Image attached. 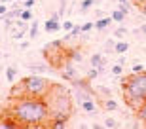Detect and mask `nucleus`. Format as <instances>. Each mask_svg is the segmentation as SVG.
<instances>
[{"instance_id":"nucleus-1","label":"nucleus","mask_w":146,"mask_h":129,"mask_svg":"<svg viewBox=\"0 0 146 129\" xmlns=\"http://www.w3.org/2000/svg\"><path fill=\"white\" fill-rule=\"evenodd\" d=\"M10 114L19 122L21 127L23 125L25 127H46V125H49V108L46 99H42V97L23 95L19 99H13Z\"/></svg>"},{"instance_id":"nucleus-2","label":"nucleus","mask_w":146,"mask_h":129,"mask_svg":"<svg viewBox=\"0 0 146 129\" xmlns=\"http://www.w3.org/2000/svg\"><path fill=\"white\" fill-rule=\"evenodd\" d=\"M44 99L49 108V122H55V120L68 122L72 114V91L68 87L61 86V84H53Z\"/></svg>"},{"instance_id":"nucleus-3","label":"nucleus","mask_w":146,"mask_h":129,"mask_svg":"<svg viewBox=\"0 0 146 129\" xmlns=\"http://www.w3.org/2000/svg\"><path fill=\"white\" fill-rule=\"evenodd\" d=\"M121 91H123L125 104L137 112L146 102V72H141V74L131 72L127 78H123Z\"/></svg>"},{"instance_id":"nucleus-4","label":"nucleus","mask_w":146,"mask_h":129,"mask_svg":"<svg viewBox=\"0 0 146 129\" xmlns=\"http://www.w3.org/2000/svg\"><path fill=\"white\" fill-rule=\"evenodd\" d=\"M21 84H23V87H25V93H27V95L42 97V99L48 95V91L51 89V86H53L49 80H46V78L40 76V74H31V76H27V78H23Z\"/></svg>"},{"instance_id":"nucleus-5","label":"nucleus","mask_w":146,"mask_h":129,"mask_svg":"<svg viewBox=\"0 0 146 129\" xmlns=\"http://www.w3.org/2000/svg\"><path fill=\"white\" fill-rule=\"evenodd\" d=\"M44 57L48 61L49 66L61 68V64L66 61V48H65V40H55V42L46 44V48L42 49Z\"/></svg>"},{"instance_id":"nucleus-6","label":"nucleus","mask_w":146,"mask_h":129,"mask_svg":"<svg viewBox=\"0 0 146 129\" xmlns=\"http://www.w3.org/2000/svg\"><path fill=\"white\" fill-rule=\"evenodd\" d=\"M59 70H61V76H63L65 80H68V82H72V80H76V78H78V72H76L74 63H72V61H68V59L61 64Z\"/></svg>"},{"instance_id":"nucleus-7","label":"nucleus","mask_w":146,"mask_h":129,"mask_svg":"<svg viewBox=\"0 0 146 129\" xmlns=\"http://www.w3.org/2000/svg\"><path fill=\"white\" fill-rule=\"evenodd\" d=\"M89 63H91V66H97L101 74H103L104 68H106V57L101 55V53H93L91 57H89Z\"/></svg>"},{"instance_id":"nucleus-8","label":"nucleus","mask_w":146,"mask_h":129,"mask_svg":"<svg viewBox=\"0 0 146 129\" xmlns=\"http://www.w3.org/2000/svg\"><path fill=\"white\" fill-rule=\"evenodd\" d=\"M0 127H21V125L11 114H4V116H0Z\"/></svg>"},{"instance_id":"nucleus-9","label":"nucleus","mask_w":146,"mask_h":129,"mask_svg":"<svg viewBox=\"0 0 146 129\" xmlns=\"http://www.w3.org/2000/svg\"><path fill=\"white\" fill-rule=\"evenodd\" d=\"M112 23V17H97V21H95V29L99 32H103L108 29V25Z\"/></svg>"},{"instance_id":"nucleus-10","label":"nucleus","mask_w":146,"mask_h":129,"mask_svg":"<svg viewBox=\"0 0 146 129\" xmlns=\"http://www.w3.org/2000/svg\"><path fill=\"white\" fill-rule=\"evenodd\" d=\"M80 106L86 110V112L93 114V112H97V102H95V99H87V101H82L80 102Z\"/></svg>"},{"instance_id":"nucleus-11","label":"nucleus","mask_w":146,"mask_h":129,"mask_svg":"<svg viewBox=\"0 0 146 129\" xmlns=\"http://www.w3.org/2000/svg\"><path fill=\"white\" fill-rule=\"evenodd\" d=\"M61 29V23L57 21V19H51L49 17L48 21H46V25H44V31L46 32H55V31H59Z\"/></svg>"},{"instance_id":"nucleus-12","label":"nucleus","mask_w":146,"mask_h":129,"mask_svg":"<svg viewBox=\"0 0 146 129\" xmlns=\"http://www.w3.org/2000/svg\"><path fill=\"white\" fill-rule=\"evenodd\" d=\"M127 51H129V42H123V40L116 42V46H114V53L116 55H123Z\"/></svg>"},{"instance_id":"nucleus-13","label":"nucleus","mask_w":146,"mask_h":129,"mask_svg":"<svg viewBox=\"0 0 146 129\" xmlns=\"http://www.w3.org/2000/svg\"><path fill=\"white\" fill-rule=\"evenodd\" d=\"M66 59L72 61V63H80V61H82L80 49H66Z\"/></svg>"},{"instance_id":"nucleus-14","label":"nucleus","mask_w":146,"mask_h":129,"mask_svg":"<svg viewBox=\"0 0 146 129\" xmlns=\"http://www.w3.org/2000/svg\"><path fill=\"white\" fill-rule=\"evenodd\" d=\"M29 68L40 74V72H48L51 66H49V64H46V63H40V64H38V63H31V64H29Z\"/></svg>"},{"instance_id":"nucleus-15","label":"nucleus","mask_w":146,"mask_h":129,"mask_svg":"<svg viewBox=\"0 0 146 129\" xmlns=\"http://www.w3.org/2000/svg\"><path fill=\"white\" fill-rule=\"evenodd\" d=\"M103 108H104V110H108V112L118 110V102L114 101L112 97H106V99H104V102H103Z\"/></svg>"},{"instance_id":"nucleus-16","label":"nucleus","mask_w":146,"mask_h":129,"mask_svg":"<svg viewBox=\"0 0 146 129\" xmlns=\"http://www.w3.org/2000/svg\"><path fill=\"white\" fill-rule=\"evenodd\" d=\"M4 74L8 78V82H15V76H17V68L11 64V66H6L4 68Z\"/></svg>"},{"instance_id":"nucleus-17","label":"nucleus","mask_w":146,"mask_h":129,"mask_svg":"<svg viewBox=\"0 0 146 129\" xmlns=\"http://www.w3.org/2000/svg\"><path fill=\"white\" fill-rule=\"evenodd\" d=\"M110 17H112V21H116V23H123L127 15H125L123 11L118 8V10H114V11H112V15H110Z\"/></svg>"},{"instance_id":"nucleus-18","label":"nucleus","mask_w":146,"mask_h":129,"mask_svg":"<svg viewBox=\"0 0 146 129\" xmlns=\"http://www.w3.org/2000/svg\"><path fill=\"white\" fill-rule=\"evenodd\" d=\"M23 19V21H27V23H31L34 19V15H33V10L31 8H25V10H21V15H19Z\"/></svg>"},{"instance_id":"nucleus-19","label":"nucleus","mask_w":146,"mask_h":129,"mask_svg":"<svg viewBox=\"0 0 146 129\" xmlns=\"http://www.w3.org/2000/svg\"><path fill=\"white\" fill-rule=\"evenodd\" d=\"M97 4V0H82V4H80V8H82V13H86V11H89L93 8V6Z\"/></svg>"},{"instance_id":"nucleus-20","label":"nucleus","mask_w":146,"mask_h":129,"mask_svg":"<svg viewBox=\"0 0 146 129\" xmlns=\"http://www.w3.org/2000/svg\"><path fill=\"white\" fill-rule=\"evenodd\" d=\"M29 36H31V40H34V38L38 36V21H33V23H31V29H29Z\"/></svg>"},{"instance_id":"nucleus-21","label":"nucleus","mask_w":146,"mask_h":129,"mask_svg":"<svg viewBox=\"0 0 146 129\" xmlns=\"http://www.w3.org/2000/svg\"><path fill=\"white\" fill-rule=\"evenodd\" d=\"M99 74H101V72H99V68H97V66H91V68L87 70L86 78H87V80H89V82H91V80H95V78H97Z\"/></svg>"},{"instance_id":"nucleus-22","label":"nucleus","mask_w":146,"mask_h":129,"mask_svg":"<svg viewBox=\"0 0 146 129\" xmlns=\"http://www.w3.org/2000/svg\"><path fill=\"white\" fill-rule=\"evenodd\" d=\"M137 118L141 120V122H144V125H146V102L137 110Z\"/></svg>"},{"instance_id":"nucleus-23","label":"nucleus","mask_w":146,"mask_h":129,"mask_svg":"<svg viewBox=\"0 0 146 129\" xmlns=\"http://www.w3.org/2000/svg\"><path fill=\"white\" fill-rule=\"evenodd\" d=\"M6 15L10 17V19H17V17L21 15V10H19V8H15V6H13V8H11V10H8V13H6Z\"/></svg>"},{"instance_id":"nucleus-24","label":"nucleus","mask_w":146,"mask_h":129,"mask_svg":"<svg viewBox=\"0 0 146 129\" xmlns=\"http://www.w3.org/2000/svg\"><path fill=\"white\" fill-rule=\"evenodd\" d=\"M110 72H112L114 76H119V74H121V72H123V64L116 63V64H114V66H112V70H110Z\"/></svg>"},{"instance_id":"nucleus-25","label":"nucleus","mask_w":146,"mask_h":129,"mask_svg":"<svg viewBox=\"0 0 146 129\" xmlns=\"http://www.w3.org/2000/svg\"><path fill=\"white\" fill-rule=\"evenodd\" d=\"M72 27H74V23H72L70 19H66V21L61 23V29H63V31H66V32H70V31H72Z\"/></svg>"},{"instance_id":"nucleus-26","label":"nucleus","mask_w":146,"mask_h":129,"mask_svg":"<svg viewBox=\"0 0 146 129\" xmlns=\"http://www.w3.org/2000/svg\"><path fill=\"white\" fill-rule=\"evenodd\" d=\"M125 34H127V29L125 27H119V29L114 31V38H121V36H125Z\"/></svg>"},{"instance_id":"nucleus-27","label":"nucleus","mask_w":146,"mask_h":129,"mask_svg":"<svg viewBox=\"0 0 146 129\" xmlns=\"http://www.w3.org/2000/svg\"><path fill=\"white\" fill-rule=\"evenodd\" d=\"M131 72H133V74H141V72H144V66H142L141 63H135L133 68H131Z\"/></svg>"},{"instance_id":"nucleus-28","label":"nucleus","mask_w":146,"mask_h":129,"mask_svg":"<svg viewBox=\"0 0 146 129\" xmlns=\"http://www.w3.org/2000/svg\"><path fill=\"white\" fill-rule=\"evenodd\" d=\"M80 27H82V32H89L91 29H95V23L87 21V23H84V25H80Z\"/></svg>"},{"instance_id":"nucleus-29","label":"nucleus","mask_w":146,"mask_h":129,"mask_svg":"<svg viewBox=\"0 0 146 129\" xmlns=\"http://www.w3.org/2000/svg\"><path fill=\"white\" fill-rule=\"evenodd\" d=\"M104 125H106V127H116L118 122H116L114 118H106V120H104Z\"/></svg>"},{"instance_id":"nucleus-30","label":"nucleus","mask_w":146,"mask_h":129,"mask_svg":"<svg viewBox=\"0 0 146 129\" xmlns=\"http://www.w3.org/2000/svg\"><path fill=\"white\" fill-rule=\"evenodd\" d=\"M114 46H116V40H108L106 46H104V49H106V51H114Z\"/></svg>"},{"instance_id":"nucleus-31","label":"nucleus","mask_w":146,"mask_h":129,"mask_svg":"<svg viewBox=\"0 0 146 129\" xmlns=\"http://www.w3.org/2000/svg\"><path fill=\"white\" fill-rule=\"evenodd\" d=\"M119 10L123 11L125 15H129V2H123V4H119Z\"/></svg>"},{"instance_id":"nucleus-32","label":"nucleus","mask_w":146,"mask_h":129,"mask_svg":"<svg viewBox=\"0 0 146 129\" xmlns=\"http://www.w3.org/2000/svg\"><path fill=\"white\" fill-rule=\"evenodd\" d=\"M6 13H8V4L0 2V15H6Z\"/></svg>"},{"instance_id":"nucleus-33","label":"nucleus","mask_w":146,"mask_h":129,"mask_svg":"<svg viewBox=\"0 0 146 129\" xmlns=\"http://www.w3.org/2000/svg\"><path fill=\"white\" fill-rule=\"evenodd\" d=\"M36 0H23V8H33Z\"/></svg>"},{"instance_id":"nucleus-34","label":"nucleus","mask_w":146,"mask_h":129,"mask_svg":"<svg viewBox=\"0 0 146 129\" xmlns=\"http://www.w3.org/2000/svg\"><path fill=\"white\" fill-rule=\"evenodd\" d=\"M99 91L103 93V95H106V97H110V89H108V87H99Z\"/></svg>"},{"instance_id":"nucleus-35","label":"nucleus","mask_w":146,"mask_h":129,"mask_svg":"<svg viewBox=\"0 0 146 129\" xmlns=\"http://www.w3.org/2000/svg\"><path fill=\"white\" fill-rule=\"evenodd\" d=\"M139 10H141V13H142V15H146V0L142 2L141 6H139Z\"/></svg>"},{"instance_id":"nucleus-36","label":"nucleus","mask_w":146,"mask_h":129,"mask_svg":"<svg viewBox=\"0 0 146 129\" xmlns=\"http://www.w3.org/2000/svg\"><path fill=\"white\" fill-rule=\"evenodd\" d=\"M139 31H141V34H144V36H146V23H144V25H141Z\"/></svg>"},{"instance_id":"nucleus-37","label":"nucleus","mask_w":146,"mask_h":129,"mask_svg":"<svg viewBox=\"0 0 146 129\" xmlns=\"http://www.w3.org/2000/svg\"><path fill=\"white\" fill-rule=\"evenodd\" d=\"M29 44H31V42H23V44H19V48H21V49H27Z\"/></svg>"},{"instance_id":"nucleus-38","label":"nucleus","mask_w":146,"mask_h":129,"mask_svg":"<svg viewBox=\"0 0 146 129\" xmlns=\"http://www.w3.org/2000/svg\"><path fill=\"white\" fill-rule=\"evenodd\" d=\"M131 2H133V4H135V6H137V8H139V6H141V4H142V2H144V0H131Z\"/></svg>"},{"instance_id":"nucleus-39","label":"nucleus","mask_w":146,"mask_h":129,"mask_svg":"<svg viewBox=\"0 0 146 129\" xmlns=\"http://www.w3.org/2000/svg\"><path fill=\"white\" fill-rule=\"evenodd\" d=\"M118 63L119 64H125V57H123V55H119V61H118Z\"/></svg>"},{"instance_id":"nucleus-40","label":"nucleus","mask_w":146,"mask_h":129,"mask_svg":"<svg viewBox=\"0 0 146 129\" xmlns=\"http://www.w3.org/2000/svg\"><path fill=\"white\" fill-rule=\"evenodd\" d=\"M4 4H11V2H15V0H2Z\"/></svg>"},{"instance_id":"nucleus-41","label":"nucleus","mask_w":146,"mask_h":129,"mask_svg":"<svg viewBox=\"0 0 146 129\" xmlns=\"http://www.w3.org/2000/svg\"><path fill=\"white\" fill-rule=\"evenodd\" d=\"M118 2H119V4H123V2H129V0H118Z\"/></svg>"},{"instance_id":"nucleus-42","label":"nucleus","mask_w":146,"mask_h":129,"mask_svg":"<svg viewBox=\"0 0 146 129\" xmlns=\"http://www.w3.org/2000/svg\"><path fill=\"white\" fill-rule=\"evenodd\" d=\"M2 70H4V68H2V66H0V72H2Z\"/></svg>"},{"instance_id":"nucleus-43","label":"nucleus","mask_w":146,"mask_h":129,"mask_svg":"<svg viewBox=\"0 0 146 129\" xmlns=\"http://www.w3.org/2000/svg\"><path fill=\"white\" fill-rule=\"evenodd\" d=\"M0 57H2V51H0Z\"/></svg>"},{"instance_id":"nucleus-44","label":"nucleus","mask_w":146,"mask_h":129,"mask_svg":"<svg viewBox=\"0 0 146 129\" xmlns=\"http://www.w3.org/2000/svg\"><path fill=\"white\" fill-rule=\"evenodd\" d=\"M0 2H2V0H0Z\"/></svg>"}]
</instances>
